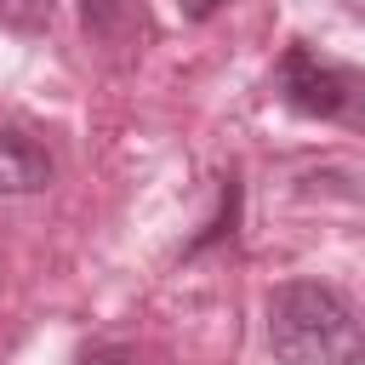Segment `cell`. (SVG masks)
<instances>
[{
  "mask_svg": "<svg viewBox=\"0 0 365 365\" xmlns=\"http://www.w3.org/2000/svg\"><path fill=\"white\" fill-rule=\"evenodd\" d=\"M268 354L274 365H359L365 319L336 285L285 279L268 297Z\"/></svg>",
  "mask_w": 365,
  "mask_h": 365,
  "instance_id": "6da1fadb",
  "label": "cell"
},
{
  "mask_svg": "<svg viewBox=\"0 0 365 365\" xmlns=\"http://www.w3.org/2000/svg\"><path fill=\"white\" fill-rule=\"evenodd\" d=\"M285 108L308 120H336V125H365V68L336 63L314 46H291L274 74Z\"/></svg>",
  "mask_w": 365,
  "mask_h": 365,
  "instance_id": "7a4b0ae2",
  "label": "cell"
},
{
  "mask_svg": "<svg viewBox=\"0 0 365 365\" xmlns=\"http://www.w3.org/2000/svg\"><path fill=\"white\" fill-rule=\"evenodd\" d=\"M51 154L29 137V131H11L0 125V194H40L51 182Z\"/></svg>",
  "mask_w": 365,
  "mask_h": 365,
  "instance_id": "3957f363",
  "label": "cell"
},
{
  "mask_svg": "<svg viewBox=\"0 0 365 365\" xmlns=\"http://www.w3.org/2000/svg\"><path fill=\"white\" fill-rule=\"evenodd\" d=\"M80 17H86V29H91V34L120 40V34H125V23H131V0H80Z\"/></svg>",
  "mask_w": 365,
  "mask_h": 365,
  "instance_id": "277c9868",
  "label": "cell"
},
{
  "mask_svg": "<svg viewBox=\"0 0 365 365\" xmlns=\"http://www.w3.org/2000/svg\"><path fill=\"white\" fill-rule=\"evenodd\" d=\"M0 17L17 23V29H40L51 17V0H0Z\"/></svg>",
  "mask_w": 365,
  "mask_h": 365,
  "instance_id": "5b68a950",
  "label": "cell"
},
{
  "mask_svg": "<svg viewBox=\"0 0 365 365\" xmlns=\"http://www.w3.org/2000/svg\"><path fill=\"white\" fill-rule=\"evenodd\" d=\"M74 365H131V354H125V348H114V342H97V348H86Z\"/></svg>",
  "mask_w": 365,
  "mask_h": 365,
  "instance_id": "8992f818",
  "label": "cell"
},
{
  "mask_svg": "<svg viewBox=\"0 0 365 365\" xmlns=\"http://www.w3.org/2000/svg\"><path fill=\"white\" fill-rule=\"evenodd\" d=\"M177 6H182V17H188V23H205V17H211L222 0H177Z\"/></svg>",
  "mask_w": 365,
  "mask_h": 365,
  "instance_id": "52a82bcc",
  "label": "cell"
}]
</instances>
